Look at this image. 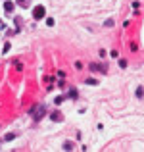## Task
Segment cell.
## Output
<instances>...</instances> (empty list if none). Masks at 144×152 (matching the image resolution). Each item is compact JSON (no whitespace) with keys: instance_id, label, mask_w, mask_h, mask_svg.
Masks as SVG:
<instances>
[{"instance_id":"1","label":"cell","mask_w":144,"mask_h":152,"mask_svg":"<svg viewBox=\"0 0 144 152\" xmlns=\"http://www.w3.org/2000/svg\"><path fill=\"white\" fill-rule=\"evenodd\" d=\"M44 15H46L44 6H41V4H39V6H35V8H33V18H35V19H42Z\"/></svg>"},{"instance_id":"2","label":"cell","mask_w":144,"mask_h":152,"mask_svg":"<svg viewBox=\"0 0 144 152\" xmlns=\"http://www.w3.org/2000/svg\"><path fill=\"white\" fill-rule=\"evenodd\" d=\"M44 114H46V108H44V106H37V110L33 112V118H35V121H39V119H41Z\"/></svg>"},{"instance_id":"3","label":"cell","mask_w":144,"mask_h":152,"mask_svg":"<svg viewBox=\"0 0 144 152\" xmlns=\"http://www.w3.org/2000/svg\"><path fill=\"white\" fill-rule=\"evenodd\" d=\"M90 69H94V71H102V73H106V71H108V66H106V64H90Z\"/></svg>"},{"instance_id":"4","label":"cell","mask_w":144,"mask_h":152,"mask_svg":"<svg viewBox=\"0 0 144 152\" xmlns=\"http://www.w3.org/2000/svg\"><path fill=\"white\" fill-rule=\"evenodd\" d=\"M50 119L52 121H62V112H52Z\"/></svg>"},{"instance_id":"5","label":"cell","mask_w":144,"mask_h":152,"mask_svg":"<svg viewBox=\"0 0 144 152\" xmlns=\"http://www.w3.org/2000/svg\"><path fill=\"white\" fill-rule=\"evenodd\" d=\"M4 10H6V12H12V10H14V2L6 0V2H4Z\"/></svg>"},{"instance_id":"6","label":"cell","mask_w":144,"mask_h":152,"mask_svg":"<svg viewBox=\"0 0 144 152\" xmlns=\"http://www.w3.org/2000/svg\"><path fill=\"white\" fill-rule=\"evenodd\" d=\"M12 139H15V133H8L6 137H4V141H12Z\"/></svg>"},{"instance_id":"7","label":"cell","mask_w":144,"mask_h":152,"mask_svg":"<svg viewBox=\"0 0 144 152\" xmlns=\"http://www.w3.org/2000/svg\"><path fill=\"white\" fill-rule=\"evenodd\" d=\"M19 4H21V6H29V0H17Z\"/></svg>"}]
</instances>
